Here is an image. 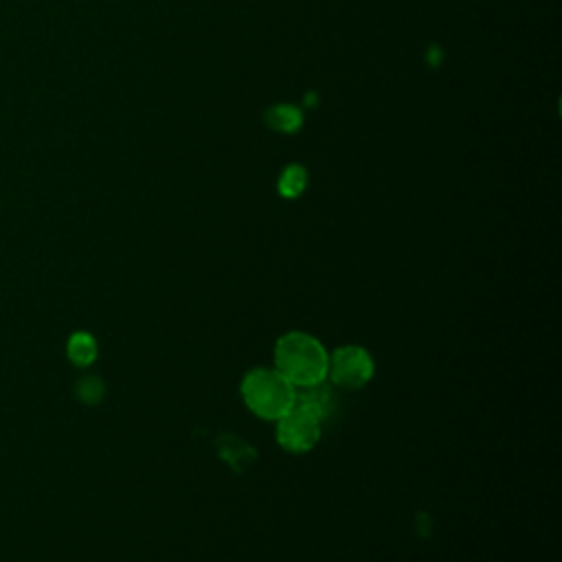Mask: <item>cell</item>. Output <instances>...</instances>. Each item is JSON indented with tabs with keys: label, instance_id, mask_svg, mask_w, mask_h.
Masks as SVG:
<instances>
[{
	"label": "cell",
	"instance_id": "1",
	"mask_svg": "<svg viewBox=\"0 0 562 562\" xmlns=\"http://www.w3.org/2000/svg\"><path fill=\"white\" fill-rule=\"evenodd\" d=\"M327 360L323 342L305 331H288L274 345V369L294 389L327 380Z\"/></svg>",
	"mask_w": 562,
	"mask_h": 562
},
{
	"label": "cell",
	"instance_id": "2",
	"mask_svg": "<svg viewBox=\"0 0 562 562\" xmlns=\"http://www.w3.org/2000/svg\"><path fill=\"white\" fill-rule=\"evenodd\" d=\"M294 386L272 367L250 369L239 384V393L250 413L277 422L294 406Z\"/></svg>",
	"mask_w": 562,
	"mask_h": 562
},
{
	"label": "cell",
	"instance_id": "3",
	"mask_svg": "<svg viewBox=\"0 0 562 562\" xmlns=\"http://www.w3.org/2000/svg\"><path fill=\"white\" fill-rule=\"evenodd\" d=\"M375 364L371 353L360 345H342L329 353L327 380L331 386L356 391L373 378Z\"/></svg>",
	"mask_w": 562,
	"mask_h": 562
},
{
	"label": "cell",
	"instance_id": "4",
	"mask_svg": "<svg viewBox=\"0 0 562 562\" xmlns=\"http://www.w3.org/2000/svg\"><path fill=\"white\" fill-rule=\"evenodd\" d=\"M277 443L292 454L310 452L321 439V422L310 413L292 406L283 417L277 419L274 430Z\"/></svg>",
	"mask_w": 562,
	"mask_h": 562
},
{
	"label": "cell",
	"instance_id": "5",
	"mask_svg": "<svg viewBox=\"0 0 562 562\" xmlns=\"http://www.w3.org/2000/svg\"><path fill=\"white\" fill-rule=\"evenodd\" d=\"M294 406L310 413L312 417H316L323 424L336 411L334 386L327 384V380H321V382H314L307 386H299L294 391Z\"/></svg>",
	"mask_w": 562,
	"mask_h": 562
},
{
	"label": "cell",
	"instance_id": "6",
	"mask_svg": "<svg viewBox=\"0 0 562 562\" xmlns=\"http://www.w3.org/2000/svg\"><path fill=\"white\" fill-rule=\"evenodd\" d=\"M66 356L75 367H90L99 356L97 338L88 331L70 334V338L66 342Z\"/></svg>",
	"mask_w": 562,
	"mask_h": 562
},
{
	"label": "cell",
	"instance_id": "7",
	"mask_svg": "<svg viewBox=\"0 0 562 562\" xmlns=\"http://www.w3.org/2000/svg\"><path fill=\"white\" fill-rule=\"evenodd\" d=\"M266 121L272 130L294 132L301 127V112L294 105H274L266 112Z\"/></svg>",
	"mask_w": 562,
	"mask_h": 562
},
{
	"label": "cell",
	"instance_id": "8",
	"mask_svg": "<svg viewBox=\"0 0 562 562\" xmlns=\"http://www.w3.org/2000/svg\"><path fill=\"white\" fill-rule=\"evenodd\" d=\"M305 182H307L305 169L299 167V165H290V167L281 173V178H279V191H281V195H285V198H296V195L303 193Z\"/></svg>",
	"mask_w": 562,
	"mask_h": 562
},
{
	"label": "cell",
	"instance_id": "9",
	"mask_svg": "<svg viewBox=\"0 0 562 562\" xmlns=\"http://www.w3.org/2000/svg\"><path fill=\"white\" fill-rule=\"evenodd\" d=\"M75 393H77V397H79L81 402H86V404H97V402L103 400L105 386H103L101 378H97V375H86V378H81V380L77 382Z\"/></svg>",
	"mask_w": 562,
	"mask_h": 562
}]
</instances>
